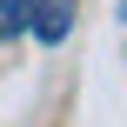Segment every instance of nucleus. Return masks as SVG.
<instances>
[{
  "mask_svg": "<svg viewBox=\"0 0 127 127\" xmlns=\"http://www.w3.org/2000/svg\"><path fill=\"white\" fill-rule=\"evenodd\" d=\"M27 33H40L47 47H60V40L74 33V0H33V13H27Z\"/></svg>",
  "mask_w": 127,
  "mask_h": 127,
  "instance_id": "1",
  "label": "nucleus"
},
{
  "mask_svg": "<svg viewBox=\"0 0 127 127\" xmlns=\"http://www.w3.org/2000/svg\"><path fill=\"white\" fill-rule=\"evenodd\" d=\"M27 13H33V0H0V40H20Z\"/></svg>",
  "mask_w": 127,
  "mask_h": 127,
  "instance_id": "2",
  "label": "nucleus"
}]
</instances>
